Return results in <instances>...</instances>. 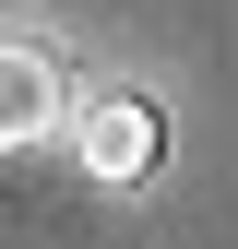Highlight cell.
<instances>
[{"instance_id": "cell-2", "label": "cell", "mask_w": 238, "mask_h": 249, "mask_svg": "<svg viewBox=\"0 0 238 249\" xmlns=\"http://www.w3.org/2000/svg\"><path fill=\"white\" fill-rule=\"evenodd\" d=\"M48 131H72V83H60L48 48L0 36V154H24V142H48Z\"/></svg>"}, {"instance_id": "cell-1", "label": "cell", "mask_w": 238, "mask_h": 249, "mask_svg": "<svg viewBox=\"0 0 238 249\" xmlns=\"http://www.w3.org/2000/svg\"><path fill=\"white\" fill-rule=\"evenodd\" d=\"M72 154H83V178H107V190H143V178H155V154H167L155 95H131V83L72 95Z\"/></svg>"}]
</instances>
